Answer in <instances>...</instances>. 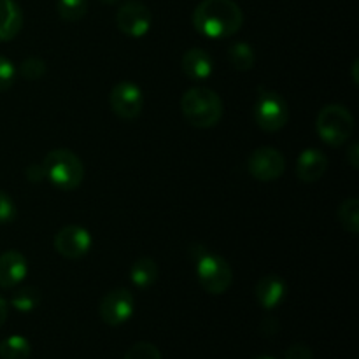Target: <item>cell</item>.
Wrapping results in <instances>:
<instances>
[{
  "label": "cell",
  "mask_w": 359,
  "mask_h": 359,
  "mask_svg": "<svg viewBox=\"0 0 359 359\" xmlns=\"http://www.w3.org/2000/svg\"><path fill=\"white\" fill-rule=\"evenodd\" d=\"M244 25V13L233 0H202L193 11V27L209 39H226Z\"/></svg>",
  "instance_id": "cell-1"
},
{
  "label": "cell",
  "mask_w": 359,
  "mask_h": 359,
  "mask_svg": "<svg viewBox=\"0 0 359 359\" xmlns=\"http://www.w3.org/2000/svg\"><path fill=\"white\" fill-rule=\"evenodd\" d=\"M181 111L195 128H212L223 118V100L210 88L196 86L182 95Z\"/></svg>",
  "instance_id": "cell-2"
},
{
  "label": "cell",
  "mask_w": 359,
  "mask_h": 359,
  "mask_svg": "<svg viewBox=\"0 0 359 359\" xmlns=\"http://www.w3.org/2000/svg\"><path fill=\"white\" fill-rule=\"evenodd\" d=\"M189 255L196 259L198 283L209 294H224L233 283V270L223 256L207 251L203 245H191Z\"/></svg>",
  "instance_id": "cell-3"
},
{
  "label": "cell",
  "mask_w": 359,
  "mask_h": 359,
  "mask_svg": "<svg viewBox=\"0 0 359 359\" xmlns=\"http://www.w3.org/2000/svg\"><path fill=\"white\" fill-rule=\"evenodd\" d=\"M42 167L46 170V179H49L62 191H72L83 182V161L70 149L58 147L49 151L42 161Z\"/></svg>",
  "instance_id": "cell-4"
},
{
  "label": "cell",
  "mask_w": 359,
  "mask_h": 359,
  "mask_svg": "<svg viewBox=\"0 0 359 359\" xmlns=\"http://www.w3.org/2000/svg\"><path fill=\"white\" fill-rule=\"evenodd\" d=\"M316 130L321 140L328 146L339 147L353 137L354 116L344 105L330 104L319 111L316 119Z\"/></svg>",
  "instance_id": "cell-5"
},
{
  "label": "cell",
  "mask_w": 359,
  "mask_h": 359,
  "mask_svg": "<svg viewBox=\"0 0 359 359\" xmlns=\"http://www.w3.org/2000/svg\"><path fill=\"white\" fill-rule=\"evenodd\" d=\"M255 119L265 132H279L290 121V105L283 95L262 88L255 105Z\"/></svg>",
  "instance_id": "cell-6"
},
{
  "label": "cell",
  "mask_w": 359,
  "mask_h": 359,
  "mask_svg": "<svg viewBox=\"0 0 359 359\" xmlns=\"http://www.w3.org/2000/svg\"><path fill=\"white\" fill-rule=\"evenodd\" d=\"M286 170V160L276 147L263 146L252 151L248 158V172L259 182H272L280 179Z\"/></svg>",
  "instance_id": "cell-7"
},
{
  "label": "cell",
  "mask_w": 359,
  "mask_h": 359,
  "mask_svg": "<svg viewBox=\"0 0 359 359\" xmlns=\"http://www.w3.org/2000/svg\"><path fill=\"white\" fill-rule=\"evenodd\" d=\"M112 112L125 121L139 118L144 109L142 90L132 81H121L116 84L109 95Z\"/></svg>",
  "instance_id": "cell-8"
},
{
  "label": "cell",
  "mask_w": 359,
  "mask_h": 359,
  "mask_svg": "<svg viewBox=\"0 0 359 359\" xmlns=\"http://www.w3.org/2000/svg\"><path fill=\"white\" fill-rule=\"evenodd\" d=\"M135 312V298L126 287L109 291L100 302V318L109 326H121Z\"/></svg>",
  "instance_id": "cell-9"
},
{
  "label": "cell",
  "mask_w": 359,
  "mask_h": 359,
  "mask_svg": "<svg viewBox=\"0 0 359 359\" xmlns=\"http://www.w3.org/2000/svg\"><path fill=\"white\" fill-rule=\"evenodd\" d=\"M153 18L146 4L139 0H126L121 4L118 14H116V25L125 35L133 39H140L149 32Z\"/></svg>",
  "instance_id": "cell-10"
},
{
  "label": "cell",
  "mask_w": 359,
  "mask_h": 359,
  "mask_svg": "<svg viewBox=\"0 0 359 359\" xmlns=\"http://www.w3.org/2000/svg\"><path fill=\"white\" fill-rule=\"evenodd\" d=\"M91 248V235L86 228L79 224L63 226L55 235V249L60 256L67 259H79L88 255Z\"/></svg>",
  "instance_id": "cell-11"
},
{
  "label": "cell",
  "mask_w": 359,
  "mask_h": 359,
  "mask_svg": "<svg viewBox=\"0 0 359 359\" xmlns=\"http://www.w3.org/2000/svg\"><path fill=\"white\" fill-rule=\"evenodd\" d=\"M28 273L27 258L20 251H6L0 255V287L13 290L23 283Z\"/></svg>",
  "instance_id": "cell-12"
},
{
  "label": "cell",
  "mask_w": 359,
  "mask_h": 359,
  "mask_svg": "<svg viewBox=\"0 0 359 359\" xmlns=\"http://www.w3.org/2000/svg\"><path fill=\"white\" fill-rule=\"evenodd\" d=\"M255 294L258 304L262 305L265 311H273V309L279 307L284 302L287 294V286L284 283V279L276 273H270V276L262 277V279L256 283Z\"/></svg>",
  "instance_id": "cell-13"
},
{
  "label": "cell",
  "mask_w": 359,
  "mask_h": 359,
  "mask_svg": "<svg viewBox=\"0 0 359 359\" xmlns=\"http://www.w3.org/2000/svg\"><path fill=\"white\" fill-rule=\"evenodd\" d=\"M328 170V158L319 149L309 147L297 160V175L302 182H316Z\"/></svg>",
  "instance_id": "cell-14"
},
{
  "label": "cell",
  "mask_w": 359,
  "mask_h": 359,
  "mask_svg": "<svg viewBox=\"0 0 359 359\" xmlns=\"http://www.w3.org/2000/svg\"><path fill=\"white\" fill-rule=\"evenodd\" d=\"M182 72L191 81H205L214 70V62L207 51L200 48H191L182 55Z\"/></svg>",
  "instance_id": "cell-15"
},
{
  "label": "cell",
  "mask_w": 359,
  "mask_h": 359,
  "mask_svg": "<svg viewBox=\"0 0 359 359\" xmlns=\"http://www.w3.org/2000/svg\"><path fill=\"white\" fill-rule=\"evenodd\" d=\"M23 27V13L14 0H0V42L13 41Z\"/></svg>",
  "instance_id": "cell-16"
},
{
  "label": "cell",
  "mask_w": 359,
  "mask_h": 359,
  "mask_svg": "<svg viewBox=\"0 0 359 359\" xmlns=\"http://www.w3.org/2000/svg\"><path fill=\"white\" fill-rule=\"evenodd\" d=\"M158 273L160 270L153 258H139L130 269V280L139 290H147L158 280Z\"/></svg>",
  "instance_id": "cell-17"
},
{
  "label": "cell",
  "mask_w": 359,
  "mask_h": 359,
  "mask_svg": "<svg viewBox=\"0 0 359 359\" xmlns=\"http://www.w3.org/2000/svg\"><path fill=\"white\" fill-rule=\"evenodd\" d=\"M228 60H230V63L233 65V69L241 70V72L251 70L256 62L255 49L249 44H245V42H235V44L230 46V49H228Z\"/></svg>",
  "instance_id": "cell-18"
},
{
  "label": "cell",
  "mask_w": 359,
  "mask_h": 359,
  "mask_svg": "<svg viewBox=\"0 0 359 359\" xmlns=\"http://www.w3.org/2000/svg\"><path fill=\"white\" fill-rule=\"evenodd\" d=\"M32 347L25 337L13 335L0 342V358L2 359H28Z\"/></svg>",
  "instance_id": "cell-19"
},
{
  "label": "cell",
  "mask_w": 359,
  "mask_h": 359,
  "mask_svg": "<svg viewBox=\"0 0 359 359\" xmlns=\"http://www.w3.org/2000/svg\"><path fill=\"white\" fill-rule=\"evenodd\" d=\"M339 216L340 224L346 231L351 235L359 233V200L358 198H347L342 205L339 207Z\"/></svg>",
  "instance_id": "cell-20"
},
{
  "label": "cell",
  "mask_w": 359,
  "mask_h": 359,
  "mask_svg": "<svg viewBox=\"0 0 359 359\" xmlns=\"http://www.w3.org/2000/svg\"><path fill=\"white\" fill-rule=\"evenodd\" d=\"M11 305L18 312H32L41 305V293L35 287H21L11 297Z\"/></svg>",
  "instance_id": "cell-21"
},
{
  "label": "cell",
  "mask_w": 359,
  "mask_h": 359,
  "mask_svg": "<svg viewBox=\"0 0 359 359\" xmlns=\"http://www.w3.org/2000/svg\"><path fill=\"white\" fill-rule=\"evenodd\" d=\"M56 11L63 21L74 23V21H79L86 16L88 0H58Z\"/></svg>",
  "instance_id": "cell-22"
},
{
  "label": "cell",
  "mask_w": 359,
  "mask_h": 359,
  "mask_svg": "<svg viewBox=\"0 0 359 359\" xmlns=\"http://www.w3.org/2000/svg\"><path fill=\"white\" fill-rule=\"evenodd\" d=\"M123 359H161V353L154 344L137 342L126 351Z\"/></svg>",
  "instance_id": "cell-23"
},
{
  "label": "cell",
  "mask_w": 359,
  "mask_h": 359,
  "mask_svg": "<svg viewBox=\"0 0 359 359\" xmlns=\"http://www.w3.org/2000/svg\"><path fill=\"white\" fill-rule=\"evenodd\" d=\"M20 74L27 81H37L46 74V62L37 58V56H30L25 60L20 67Z\"/></svg>",
  "instance_id": "cell-24"
},
{
  "label": "cell",
  "mask_w": 359,
  "mask_h": 359,
  "mask_svg": "<svg viewBox=\"0 0 359 359\" xmlns=\"http://www.w3.org/2000/svg\"><path fill=\"white\" fill-rule=\"evenodd\" d=\"M14 79H16V67L11 60L0 55V93L9 90L14 84Z\"/></svg>",
  "instance_id": "cell-25"
},
{
  "label": "cell",
  "mask_w": 359,
  "mask_h": 359,
  "mask_svg": "<svg viewBox=\"0 0 359 359\" xmlns=\"http://www.w3.org/2000/svg\"><path fill=\"white\" fill-rule=\"evenodd\" d=\"M14 219H16V205L9 195L0 191V224L13 223Z\"/></svg>",
  "instance_id": "cell-26"
},
{
  "label": "cell",
  "mask_w": 359,
  "mask_h": 359,
  "mask_svg": "<svg viewBox=\"0 0 359 359\" xmlns=\"http://www.w3.org/2000/svg\"><path fill=\"white\" fill-rule=\"evenodd\" d=\"M284 359H314V353L305 344H293L284 354Z\"/></svg>",
  "instance_id": "cell-27"
},
{
  "label": "cell",
  "mask_w": 359,
  "mask_h": 359,
  "mask_svg": "<svg viewBox=\"0 0 359 359\" xmlns=\"http://www.w3.org/2000/svg\"><path fill=\"white\" fill-rule=\"evenodd\" d=\"M25 174H27V179L30 182H41L46 179V170H44V167H42V163L28 165L27 170H25Z\"/></svg>",
  "instance_id": "cell-28"
},
{
  "label": "cell",
  "mask_w": 359,
  "mask_h": 359,
  "mask_svg": "<svg viewBox=\"0 0 359 359\" xmlns=\"http://www.w3.org/2000/svg\"><path fill=\"white\" fill-rule=\"evenodd\" d=\"M346 160L347 163L351 165V167L354 168V170H358L359 167V144H351L349 147H347L346 151Z\"/></svg>",
  "instance_id": "cell-29"
},
{
  "label": "cell",
  "mask_w": 359,
  "mask_h": 359,
  "mask_svg": "<svg viewBox=\"0 0 359 359\" xmlns=\"http://www.w3.org/2000/svg\"><path fill=\"white\" fill-rule=\"evenodd\" d=\"M262 332L265 333L266 337H272L279 332V323L273 318H265L262 323Z\"/></svg>",
  "instance_id": "cell-30"
},
{
  "label": "cell",
  "mask_w": 359,
  "mask_h": 359,
  "mask_svg": "<svg viewBox=\"0 0 359 359\" xmlns=\"http://www.w3.org/2000/svg\"><path fill=\"white\" fill-rule=\"evenodd\" d=\"M7 314H9V304H7V300H4V298L0 297V328H2L4 323H6Z\"/></svg>",
  "instance_id": "cell-31"
},
{
  "label": "cell",
  "mask_w": 359,
  "mask_h": 359,
  "mask_svg": "<svg viewBox=\"0 0 359 359\" xmlns=\"http://www.w3.org/2000/svg\"><path fill=\"white\" fill-rule=\"evenodd\" d=\"M358 60H354V63H353V72H354V83L358 84V76H356V70H358Z\"/></svg>",
  "instance_id": "cell-32"
},
{
  "label": "cell",
  "mask_w": 359,
  "mask_h": 359,
  "mask_svg": "<svg viewBox=\"0 0 359 359\" xmlns=\"http://www.w3.org/2000/svg\"><path fill=\"white\" fill-rule=\"evenodd\" d=\"M102 4H109V6H111V4H116V2H119V0H100Z\"/></svg>",
  "instance_id": "cell-33"
},
{
  "label": "cell",
  "mask_w": 359,
  "mask_h": 359,
  "mask_svg": "<svg viewBox=\"0 0 359 359\" xmlns=\"http://www.w3.org/2000/svg\"><path fill=\"white\" fill-rule=\"evenodd\" d=\"M255 359H273V358H270V356H258V358H255Z\"/></svg>",
  "instance_id": "cell-34"
}]
</instances>
